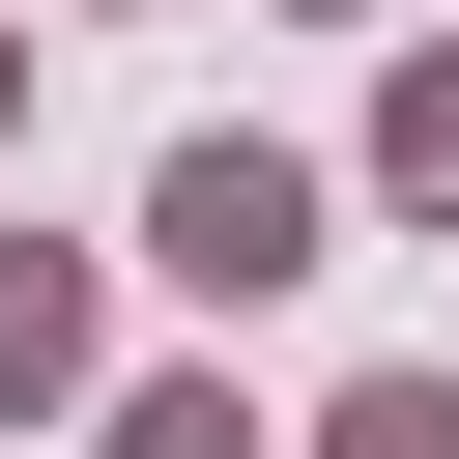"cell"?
<instances>
[{"label": "cell", "instance_id": "2", "mask_svg": "<svg viewBox=\"0 0 459 459\" xmlns=\"http://www.w3.org/2000/svg\"><path fill=\"white\" fill-rule=\"evenodd\" d=\"M86 373H115V287L57 230H0V402H86Z\"/></svg>", "mask_w": 459, "mask_h": 459}, {"label": "cell", "instance_id": "3", "mask_svg": "<svg viewBox=\"0 0 459 459\" xmlns=\"http://www.w3.org/2000/svg\"><path fill=\"white\" fill-rule=\"evenodd\" d=\"M86 459H287V430H258V402H230V373H143V402H115V430H86Z\"/></svg>", "mask_w": 459, "mask_h": 459}, {"label": "cell", "instance_id": "4", "mask_svg": "<svg viewBox=\"0 0 459 459\" xmlns=\"http://www.w3.org/2000/svg\"><path fill=\"white\" fill-rule=\"evenodd\" d=\"M373 201H430V230H459V57H402V86H373Z\"/></svg>", "mask_w": 459, "mask_h": 459}, {"label": "cell", "instance_id": "6", "mask_svg": "<svg viewBox=\"0 0 459 459\" xmlns=\"http://www.w3.org/2000/svg\"><path fill=\"white\" fill-rule=\"evenodd\" d=\"M0 115H29V57H0Z\"/></svg>", "mask_w": 459, "mask_h": 459}, {"label": "cell", "instance_id": "5", "mask_svg": "<svg viewBox=\"0 0 459 459\" xmlns=\"http://www.w3.org/2000/svg\"><path fill=\"white\" fill-rule=\"evenodd\" d=\"M287 459H459V373H344V402H316Z\"/></svg>", "mask_w": 459, "mask_h": 459}, {"label": "cell", "instance_id": "1", "mask_svg": "<svg viewBox=\"0 0 459 459\" xmlns=\"http://www.w3.org/2000/svg\"><path fill=\"white\" fill-rule=\"evenodd\" d=\"M143 258H172L201 316H258V287H316V258H344V201H316L287 143H172V172H143Z\"/></svg>", "mask_w": 459, "mask_h": 459}]
</instances>
